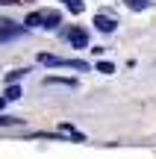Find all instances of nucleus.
Here are the masks:
<instances>
[{"label":"nucleus","mask_w":156,"mask_h":159,"mask_svg":"<svg viewBox=\"0 0 156 159\" xmlns=\"http://www.w3.org/2000/svg\"><path fill=\"white\" fill-rule=\"evenodd\" d=\"M3 106H6V100H3V97H0V112H3Z\"/></svg>","instance_id":"ddd939ff"},{"label":"nucleus","mask_w":156,"mask_h":159,"mask_svg":"<svg viewBox=\"0 0 156 159\" xmlns=\"http://www.w3.org/2000/svg\"><path fill=\"white\" fill-rule=\"evenodd\" d=\"M94 71H100V74L109 77V74H115V65H112V62H97V65H94Z\"/></svg>","instance_id":"1a4fd4ad"},{"label":"nucleus","mask_w":156,"mask_h":159,"mask_svg":"<svg viewBox=\"0 0 156 159\" xmlns=\"http://www.w3.org/2000/svg\"><path fill=\"white\" fill-rule=\"evenodd\" d=\"M27 30L21 24H12V21H0V41H12V39H21Z\"/></svg>","instance_id":"f03ea898"},{"label":"nucleus","mask_w":156,"mask_h":159,"mask_svg":"<svg viewBox=\"0 0 156 159\" xmlns=\"http://www.w3.org/2000/svg\"><path fill=\"white\" fill-rule=\"evenodd\" d=\"M21 77H27V68H15V71H9V74H6V83H18V80H21Z\"/></svg>","instance_id":"0eeeda50"},{"label":"nucleus","mask_w":156,"mask_h":159,"mask_svg":"<svg viewBox=\"0 0 156 159\" xmlns=\"http://www.w3.org/2000/svg\"><path fill=\"white\" fill-rule=\"evenodd\" d=\"M12 124H21V118H9V115L0 112V127H12Z\"/></svg>","instance_id":"f8f14e48"},{"label":"nucleus","mask_w":156,"mask_h":159,"mask_svg":"<svg viewBox=\"0 0 156 159\" xmlns=\"http://www.w3.org/2000/svg\"><path fill=\"white\" fill-rule=\"evenodd\" d=\"M38 62H41V65H47V68H65V59L50 56V53H38Z\"/></svg>","instance_id":"39448f33"},{"label":"nucleus","mask_w":156,"mask_h":159,"mask_svg":"<svg viewBox=\"0 0 156 159\" xmlns=\"http://www.w3.org/2000/svg\"><path fill=\"white\" fill-rule=\"evenodd\" d=\"M65 6H68L74 15H80V12H82V0H65Z\"/></svg>","instance_id":"9b49d317"},{"label":"nucleus","mask_w":156,"mask_h":159,"mask_svg":"<svg viewBox=\"0 0 156 159\" xmlns=\"http://www.w3.org/2000/svg\"><path fill=\"white\" fill-rule=\"evenodd\" d=\"M21 97V89H18V83H12L9 89H6V94H3V100H18Z\"/></svg>","instance_id":"6e6552de"},{"label":"nucleus","mask_w":156,"mask_h":159,"mask_svg":"<svg viewBox=\"0 0 156 159\" xmlns=\"http://www.w3.org/2000/svg\"><path fill=\"white\" fill-rule=\"evenodd\" d=\"M44 85H68V89H74L77 80H68V77H44Z\"/></svg>","instance_id":"423d86ee"},{"label":"nucleus","mask_w":156,"mask_h":159,"mask_svg":"<svg viewBox=\"0 0 156 159\" xmlns=\"http://www.w3.org/2000/svg\"><path fill=\"white\" fill-rule=\"evenodd\" d=\"M115 24L118 21H112L109 15H94V27H97L100 33H115Z\"/></svg>","instance_id":"20e7f679"},{"label":"nucleus","mask_w":156,"mask_h":159,"mask_svg":"<svg viewBox=\"0 0 156 159\" xmlns=\"http://www.w3.org/2000/svg\"><path fill=\"white\" fill-rule=\"evenodd\" d=\"M124 3H127L130 9H147V6H150V0H124Z\"/></svg>","instance_id":"9d476101"},{"label":"nucleus","mask_w":156,"mask_h":159,"mask_svg":"<svg viewBox=\"0 0 156 159\" xmlns=\"http://www.w3.org/2000/svg\"><path fill=\"white\" fill-rule=\"evenodd\" d=\"M59 21H62V15L56 9H38V12H29L24 24L27 27H41V30H56Z\"/></svg>","instance_id":"f257e3e1"},{"label":"nucleus","mask_w":156,"mask_h":159,"mask_svg":"<svg viewBox=\"0 0 156 159\" xmlns=\"http://www.w3.org/2000/svg\"><path fill=\"white\" fill-rule=\"evenodd\" d=\"M68 41H71V47H88V33L82 27H74L68 33Z\"/></svg>","instance_id":"7ed1b4c3"}]
</instances>
